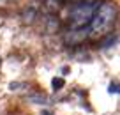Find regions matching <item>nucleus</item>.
<instances>
[{"instance_id": "obj_4", "label": "nucleus", "mask_w": 120, "mask_h": 115, "mask_svg": "<svg viewBox=\"0 0 120 115\" xmlns=\"http://www.w3.org/2000/svg\"><path fill=\"white\" fill-rule=\"evenodd\" d=\"M46 4H48L49 11H56V9L62 5V0H46Z\"/></svg>"}, {"instance_id": "obj_6", "label": "nucleus", "mask_w": 120, "mask_h": 115, "mask_svg": "<svg viewBox=\"0 0 120 115\" xmlns=\"http://www.w3.org/2000/svg\"><path fill=\"white\" fill-rule=\"evenodd\" d=\"M109 94H118V85H116V83H111V85H109Z\"/></svg>"}, {"instance_id": "obj_7", "label": "nucleus", "mask_w": 120, "mask_h": 115, "mask_svg": "<svg viewBox=\"0 0 120 115\" xmlns=\"http://www.w3.org/2000/svg\"><path fill=\"white\" fill-rule=\"evenodd\" d=\"M72 2H78L79 4V2H92V0H72Z\"/></svg>"}, {"instance_id": "obj_1", "label": "nucleus", "mask_w": 120, "mask_h": 115, "mask_svg": "<svg viewBox=\"0 0 120 115\" xmlns=\"http://www.w3.org/2000/svg\"><path fill=\"white\" fill-rule=\"evenodd\" d=\"M116 18V7L115 4L111 2H104V4L97 5L94 16L90 20V25H88V34H92L94 37H101L104 34H108L111 30L113 23H115Z\"/></svg>"}, {"instance_id": "obj_3", "label": "nucleus", "mask_w": 120, "mask_h": 115, "mask_svg": "<svg viewBox=\"0 0 120 115\" xmlns=\"http://www.w3.org/2000/svg\"><path fill=\"white\" fill-rule=\"evenodd\" d=\"M88 34V28H81V30H69V34L65 36V43L67 44H79Z\"/></svg>"}, {"instance_id": "obj_8", "label": "nucleus", "mask_w": 120, "mask_h": 115, "mask_svg": "<svg viewBox=\"0 0 120 115\" xmlns=\"http://www.w3.org/2000/svg\"><path fill=\"white\" fill-rule=\"evenodd\" d=\"M42 115H51V113H49V111H42Z\"/></svg>"}, {"instance_id": "obj_2", "label": "nucleus", "mask_w": 120, "mask_h": 115, "mask_svg": "<svg viewBox=\"0 0 120 115\" xmlns=\"http://www.w3.org/2000/svg\"><path fill=\"white\" fill-rule=\"evenodd\" d=\"M95 9H97V4L94 0L92 2H79L74 7L71 9V14H69V20H71V30H81V28H88L90 20L94 16Z\"/></svg>"}, {"instance_id": "obj_5", "label": "nucleus", "mask_w": 120, "mask_h": 115, "mask_svg": "<svg viewBox=\"0 0 120 115\" xmlns=\"http://www.w3.org/2000/svg\"><path fill=\"white\" fill-rule=\"evenodd\" d=\"M51 85H53V89H62V87H64V80L62 78H53Z\"/></svg>"}]
</instances>
